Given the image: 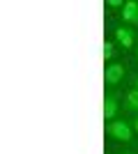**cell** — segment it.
Segmentation results:
<instances>
[{
    "label": "cell",
    "mask_w": 138,
    "mask_h": 154,
    "mask_svg": "<svg viewBox=\"0 0 138 154\" xmlns=\"http://www.w3.org/2000/svg\"><path fill=\"white\" fill-rule=\"evenodd\" d=\"M136 58H138V51H136Z\"/></svg>",
    "instance_id": "cell-12"
},
{
    "label": "cell",
    "mask_w": 138,
    "mask_h": 154,
    "mask_svg": "<svg viewBox=\"0 0 138 154\" xmlns=\"http://www.w3.org/2000/svg\"><path fill=\"white\" fill-rule=\"evenodd\" d=\"M108 7H113V9H122L124 2H122V0H108Z\"/></svg>",
    "instance_id": "cell-8"
},
{
    "label": "cell",
    "mask_w": 138,
    "mask_h": 154,
    "mask_svg": "<svg viewBox=\"0 0 138 154\" xmlns=\"http://www.w3.org/2000/svg\"><path fill=\"white\" fill-rule=\"evenodd\" d=\"M115 115H118V94L115 92H111V94H106L104 99V120H115Z\"/></svg>",
    "instance_id": "cell-4"
},
{
    "label": "cell",
    "mask_w": 138,
    "mask_h": 154,
    "mask_svg": "<svg viewBox=\"0 0 138 154\" xmlns=\"http://www.w3.org/2000/svg\"><path fill=\"white\" fill-rule=\"evenodd\" d=\"M131 127H133V131H138V115L133 117V124H131Z\"/></svg>",
    "instance_id": "cell-9"
},
{
    "label": "cell",
    "mask_w": 138,
    "mask_h": 154,
    "mask_svg": "<svg viewBox=\"0 0 138 154\" xmlns=\"http://www.w3.org/2000/svg\"><path fill=\"white\" fill-rule=\"evenodd\" d=\"M136 90H138V78H136Z\"/></svg>",
    "instance_id": "cell-10"
},
{
    "label": "cell",
    "mask_w": 138,
    "mask_h": 154,
    "mask_svg": "<svg viewBox=\"0 0 138 154\" xmlns=\"http://www.w3.org/2000/svg\"><path fill=\"white\" fill-rule=\"evenodd\" d=\"M113 51H115V48H113V44H111V42H104V62L113 58Z\"/></svg>",
    "instance_id": "cell-7"
},
{
    "label": "cell",
    "mask_w": 138,
    "mask_h": 154,
    "mask_svg": "<svg viewBox=\"0 0 138 154\" xmlns=\"http://www.w3.org/2000/svg\"><path fill=\"white\" fill-rule=\"evenodd\" d=\"M115 42H118L122 48H131L133 46V30L131 28H115Z\"/></svg>",
    "instance_id": "cell-5"
},
{
    "label": "cell",
    "mask_w": 138,
    "mask_h": 154,
    "mask_svg": "<svg viewBox=\"0 0 138 154\" xmlns=\"http://www.w3.org/2000/svg\"><path fill=\"white\" fill-rule=\"evenodd\" d=\"M122 154H133V152H122Z\"/></svg>",
    "instance_id": "cell-11"
},
{
    "label": "cell",
    "mask_w": 138,
    "mask_h": 154,
    "mask_svg": "<svg viewBox=\"0 0 138 154\" xmlns=\"http://www.w3.org/2000/svg\"><path fill=\"white\" fill-rule=\"evenodd\" d=\"M122 21L131 23V26H138V2L136 0L124 2V7H122Z\"/></svg>",
    "instance_id": "cell-3"
},
{
    "label": "cell",
    "mask_w": 138,
    "mask_h": 154,
    "mask_svg": "<svg viewBox=\"0 0 138 154\" xmlns=\"http://www.w3.org/2000/svg\"><path fill=\"white\" fill-rule=\"evenodd\" d=\"M124 74H127L124 62H113V64H108V67H106V74H104L106 85H108V88H115L118 83H122Z\"/></svg>",
    "instance_id": "cell-2"
},
{
    "label": "cell",
    "mask_w": 138,
    "mask_h": 154,
    "mask_svg": "<svg viewBox=\"0 0 138 154\" xmlns=\"http://www.w3.org/2000/svg\"><path fill=\"white\" fill-rule=\"evenodd\" d=\"M124 108L127 110H138V90H136V88L127 92V97H124Z\"/></svg>",
    "instance_id": "cell-6"
},
{
    "label": "cell",
    "mask_w": 138,
    "mask_h": 154,
    "mask_svg": "<svg viewBox=\"0 0 138 154\" xmlns=\"http://www.w3.org/2000/svg\"><path fill=\"white\" fill-rule=\"evenodd\" d=\"M106 134L111 136L113 140L120 143H131L133 140V127L124 120H113V122L106 124Z\"/></svg>",
    "instance_id": "cell-1"
}]
</instances>
